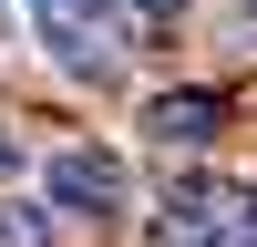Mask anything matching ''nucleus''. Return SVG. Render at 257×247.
<instances>
[{
    "label": "nucleus",
    "instance_id": "obj_1",
    "mask_svg": "<svg viewBox=\"0 0 257 247\" xmlns=\"http://www.w3.org/2000/svg\"><path fill=\"white\" fill-rule=\"evenodd\" d=\"M21 31H31V52L52 62L62 82H82V93H113V82L134 72V11H123V0H21Z\"/></svg>",
    "mask_w": 257,
    "mask_h": 247
},
{
    "label": "nucleus",
    "instance_id": "obj_2",
    "mask_svg": "<svg viewBox=\"0 0 257 247\" xmlns=\"http://www.w3.org/2000/svg\"><path fill=\"white\" fill-rule=\"evenodd\" d=\"M41 206L62 226H123L134 216V165L113 144H52L41 155Z\"/></svg>",
    "mask_w": 257,
    "mask_h": 247
},
{
    "label": "nucleus",
    "instance_id": "obj_3",
    "mask_svg": "<svg viewBox=\"0 0 257 247\" xmlns=\"http://www.w3.org/2000/svg\"><path fill=\"white\" fill-rule=\"evenodd\" d=\"M237 196H247V175L185 165V175L165 185L155 226H144V247H247V226H237Z\"/></svg>",
    "mask_w": 257,
    "mask_h": 247
},
{
    "label": "nucleus",
    "instance_id": "obj_4",
    "mask_svg": "<svg viewBox=\"0 0 257 247\" xmlns=\"http://www.w3.org/2000/svg\"><path fill=\"white\" fill-rule=\"evenodd\" d=\"M144 134H155L165 155H196V144L216 134V93H155L144 103Z\"/></svg>",
    "mask_w": 257,
    "mask_h": 247
},
{
    "label": "nucleus",
    "instance_id": "obj_5",
    "mask_svg": "<svg viewBox=\"0 0 257 247\" xmlns=\"http://www.w3.org/2000/svg\"><path fill=\"white\" fill-rule=\"evenodd\" d=\"M52 206H41V196H0V247H52Z\"/></svg>",
    "mask_w": 257,
    "mask_h": 247
},
{
    "label": "nucleus",
    "instance_id": "obj_6",
    "mask_svg": "<svg viewBox=\"0 0 257 247\" xmlns=\"http://www.w3.org/2000/svg\"><path fill=\"white\" fill-rule=\"evenodd\" d=\"M216 31H226V41H257V0H226V11H216Z\"/></svg>",
    "mask_w": 257,
    "mask_h": 247
},
{
    "label": "nucleus",
    "instance_id": "obj_7",
    "mask_svg": "<svg viewBox=\"0 0 257 247\" xmlns=\"http://www.w3.org/2000/svg\"><path fill=\"white\" fill-rule=\"evenodd\" d=\"M123 11H134V21H175L185 0H123Z\"/></svg>",
    "mask_w": 257,
    "mask_h": 247
},
{
    "label": "nucleus",
    "instance_id": "obj_8",
    "mask_svg": "<svg viewBox=\"0 0 257 247\" xmlns=\"http://www.w3.org/2000/svg\"><path fill=\"white\" fill-rule=\"evenodd\" d=\"M0 175H21V134H11V124H0Z\"/></svg>",
    "mask_w": 257,
    "mask_h": 247
},
{
    "label": "nucleus",
    "instance_id": "obj_9",
    "mask_svg": "<svg viewBox=\"0 0 257 247\" xmlns=\"http://www.w3.org/2000/svg\"><path fill=\"white\" fill-rule=\"evenodd\" d=\"M0 31H11V0H0Z\"/></svg>",
    "mask_w": 257,
    "mask_h": 247
}]
</instances>
